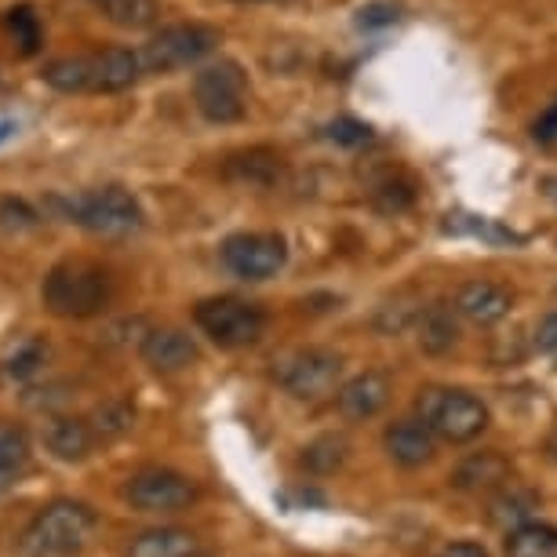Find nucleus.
<instances>
[{
    "label": "nucleus",
    "instance_id": "obj_1",
    "mask_svg": "<svg viewBox=\"0 0 557 557\" xmlns=\"http://www.w3.org/2000/svg\"><path fill=\"white\" fill-rule=\"evenodd\" d=\"M40 296H45V307L55 313V318L84 321V318H96V313L110 307L113 281L107 270L96 267V262L66 259L48 270Z\"/></svg>",
    "mask_w": 557,
    "mask_h": 557
},
{
    "label": "nucleus",
    "instance_id": "obj_2",
    "mask_svg": "<svg viewBox=\"0 0 557 557\" xmlns=\"http://www.w3.org/2000/svg\"><path fill=\"white\" fill-rule=\"evenodd\" d=\"M99 518L88 503L77 499H55L26 529V546L37 557H73L96 540Z\"/></svg>",
    "mask_w": 557,
    "mask_h": 557
},
{
    "label": "nucleus",
    "instance_id": "obj_3",
    "mask_svg": "<svg viewBox=\"0 0 557 557\" xmlns=\"http://www.w3.org/2000/svg\"><path fill=\"white\" fill-rule=\"evenodd\" d=\"M419 423L430 434L448 441V445H470L488 430V408L478 394L470 391H448V386H430L419 394Z\"/></svg>",
    "mask_w": 557,
    "mask_h": 557
},
{
    "label": "nucleus",
    "instance_id": "obj_4",
    "mask_svg": "<svg viewBox=\"0 0 557 557\" xmlns=\"http://www.w3.org/2000/svg\"><path fill=\"white\" fill-rule=\"evenodd\" d=\"M70 223H77L102 237H128L143 226L139 201L124 186H102V190L77 194L70 201H55Z\"/></svg>",
    "mask_w": 557,
    "mask_h": 557
},
{
    "label": "nucleus",
    "instance_id": "obj_5",
    "mask_svg": "<svg viewBox=\"0 0 557 557\" xmlns=\"http://www.w3.org/2000/svg\"><path fill=\"white\" fill-rule=\"evenodd\" d=\"M194 321H197V329L215 346H223V350L251 346L267 332V313H262V307H256V302H248V299H237V296L201 299L194 307Z\"/></svg>",
    "mask_w": 557,
    "mask_h": 557
},
{
    "label": "nucleus",
    "instance_id": "obj_6",
    "mask_svg": "<svg viewBox=\"0 0 557 557\" xmlns=\"http://www.w3.org/2000/svg\"><path fill=\"white\" fill-rule=\"evenodd\" d=\"M194 102L205 121L237 124L248 113V77L234 59H219L194 77Z\"/></svg>",
    "mask_w": 557,
    "mask_h": 557
},
{
    "label": "nucleus",
    "instance_id": "obj_7",
    "mask_svg": "<svg viewBox=\"0 0 557 557\" xmlns=\"http://www.w3.org/2000/svg\"><path fill=\"white\" fill-rule=\"evenodd\" d=\"M215 45H219V34L212 26H197V23L168 26L143 45L139 51L143 73H172L183 66H194V62H201Z\"/></svg>",
    "mask_w": 557,
    "mask_h": 557
},
{
    "label": "nucleus",
    "instance_id": "obj_8",
    "mask_svg": "<svg viewBox=\"0 0 557 557\" xmlns=\"http://www.w3.org/2000/svg\"><path fill=\"white\" fill-rule=\"evenodd\" d=\"M339 375H343V357L332 350H318V346L281 357L277 368H273V380L281 383V391H288L299 401H318V397L332 394Z\"/></svg>",
    "mask_w": 557,
    "mask_h": 557
},
{
    "label": "nucleus",
    "instance_id": "obj_9",
    "mask_svg": "<svg viewBox=\"0 0 557 557\" xmlns=\"http://www.w3.org/2000/svg\"><path fill=\"white\" fill-rule=\"evenodd\" d=\"M124 499L143 513H178L197 499V485H194V478L178 474V470L146 467L139 474L128 478Z\"/></svg>",
    "mask_w": 557,
    "mask_h": 557
},
{
    "label": "nucleus",
    "instance_id": "obj_10",
    "mask_svg": "<svg viewBox=\"0 0 557 557\" xmlns=\"http://www.w3.org/2000/svg\"><path fill=\"white\" fill-rule=\"evenodd\" d=\"M223 267L240 281H270L285 270L288 248L277 234H234L219 248Z\"/></svg>",
    "mask_w": 557,
    "mask_h": 557
},
{
    "label": "nucleus",
    "instance_id": "obj_11",
    "mask_svg": "<svg viewBox=\"0 0 557 557\" xmlns=\"http://www.w3.org/2000/svg\"><path fill=\"white\" fill-rule=\"evenodd\" d=\"M386 401H391V375L386 372L354 375L350 383L339 386V397H335L343 419H350V423H364V419L380 416L386 408Z\"/></svg>",
    "mask_w": 557,
    "mask_h": 557
},
{
    "label": "nucleus",
    "instance_id": "obj_12",
    "mask_svg": "<svg viewBox=\"0 0 557 557\" xmlns=\"http://www.w3.org/2000/svg\"><path fill=\"white\" fill-rule=\"evenodd\" d=\"M139 354L153 372L172 375V372H186L197 361V343L183 329H150L143 335Z\"/></svg>",
    "mask_w": 557,
    "mask_h": 557
},
{
    "label": "nucleus",
    "instance_id": "obj_13",
    "mask_svg": "<svg viewBox=\"0 0 557 557\" xmlns=\"http://www.w3.org/2000/svg\"><path fill=\"white\" fill-rule=\"evenodd\" d=\"M513 307V292L499 281H467L456 292V313L474 324H499Z\"/></svg>",
    "mask_w": 557,
    "mask_h": 557
},
{
    "label": "nucleus",
    "instance_id": "obj_14",
    "mask_svg": "<svg viewBox=\"0 0 557 557\" xmlns=\"http://www.w3.org/2000/svg\"><path fill=\"white\" fill-rule=\"evenodd\" d=\"M88 70H91V91H107V96L128 91L143 77L139 51L132 48H102L96 55H88Z\"/></svg>",
    "mask_w": 557,
    "mask_h": 557
},
{
    "label": "nucleus",
    "instance_id": "obj_15",
    "mask_svg": "<svg viewBox=\"0 0 557 557\" xmlns=\"http://www.w3.org/2000/svg\"><path fill=\"white\" fill-rule=\"evenodd\" d=\"M281 172H285V161H281V153L267 150V146H251V150L230 153L226 164H223V175L230 178V183L259 186V190H270V186H277Z\"/></svg>",
    "mask_w": 557,
    "mask_h": 557
},
{
    "label": "nucleus",
    "instance_id": "obj_16",
    "mask_svg": "<svg viewBox=\"0 0 557 557\" xmlns=\"http://www.w3.org/2000/svg\"><path fill=\"white\" fill-rule=\"evenodd\" d=\"M383 445H386V456L405 470L426 467V462L434 459V434H430L419 419H401V423L386 426Z\"/></svg>",
    "mask_w": 557,
    "mask_h": 557
},
{
    "label": "nucleus",
    "instance_id": "obj_17",
    "mask_svg": "<svg viewBox=\"0 0 557 557\" xmlns=\"http://www.w3.org/2000/svg\"><path fill=\"white\" fill-rule=\"evenodd\" d=\"M96 441H99L96 426L77 416H55L45 426V445L51 456L62 462H81L91 448H96Z\"/></svg>",
    "mask_w": 557,
    "mask_h": 557
},
{
    "label": "nucleus",
    "instance_id": "obj_18",
    "mask_svg": "<svg viewBox=\"0 0 557 557\" xmlns=\"http://www.w3.org/2000/svg\"><path fill=\"white\" fill-rule=\"evenodd\" d=\"M510 478V462L499 456V451H478V456L462 459L451 474V485L462 492H488L503 485Z\"/></svg>",
    "mask_w": 557,
    "mask_h": 557
},
{
    "label": "nucleus",
    "instance_id": "obj_19",
    "mask_svg": "<svg viewBox=\"0 0 557 557\" xmlns=\"http://www.w3.org/2000/svg\"><path fill=\"white\" fill-rule=\"evenodd\" d=\"M416 332H419V346L426 354H448L451 346L459 343V321H456V310L451 307H426L419 310L416 318Z\"/></svg>",
    "mask_w": 557,
    "mask_h": 557
},
{
    "label": "nucleus",
    "instance_id": "obj_20",
    "mask_svg": "<svg viewBox=\"0 0 557 557\" xmlns=\"http://www.w3.org/2000/svg\"><path fill=\"white\" fill-rule=\"evenodd\" d=\"M197 535L186 529H150L135 535L128 546V557H194Z\"/></svg>",
    "mask_w": 557,
    "mask_h": 557
},
{
    "label": "nucleus",
    "instance_id": "obj_21",
    "mask_svg": "<svg viewBox=\"0 0 557 557\" xmlns=\"http://www.w3.org/2000/svg\"><path fill=\"white\" fill-rule=\"evenodd\" d=\"M507 557H557V529L546 521H521L503 543Z\"/></svg>",
    "mask_w": 557,
    "mask_h": 557
},
{
    "label": "nucleus",
    "instance_id": "obj_22",
    "mask_svg": "<svg viewBox=\"0 0 557 557\" xmlns=\"http://www.w3.org/2000/svg\"><path fill=\"white\" fill-rule=\"evenodd\" d=\"M45 81L55 91H66V96H84L91 91V70H88V55H62L51 59L45 66Z\"/></svg>",
    "mask_w": 557,
    "mask_h": 557
},
{
    "label": "nucleus",
    "instance_id": "obj_23",
    "mask_svg": "<svg viewBox=\"0 0 557 557\" xmlns=\"http://www.w3.org/2000/svg\"><path fill=\"white\" fill-rule=\"evenodd\" d=\"M4 29L12 37V45L23 51V55H37L40 45H45V29H40V18L29 4H18L4 15Z\"/></svg>",
    "mask_w": 557,
    "mask_h": 557
},
{
    "label": "nucleus",
    "instance_id": "obj_24",
    "mask_svg": "<svg viewBox=\"0 0 557 557\" xmlns=\"http://www.w3.org/2000/svg\"><path fill=\"white\" fill-rule=\"evenodd\" d=\"M102 12H107L110 23H117L124 29H146L161 18V4L157 0H113Z\"/></svg>",
    "mask_w": 557,
    "mask_h": 557
},
{
    "label": "nucleus",
    "instance_id": "obj_25",
    "mask_svg": "<svg viewBox=\"0 0 557 557\" xmlns=\"http://www.w3.org/2000/svg\"><path fill=\"white\" fill-rule=\"evenodd\" d=\"M346 451H350V445H346V437H318L313 445L302 451V467L313 470V474H332V470H339L346 462Z\"/></svg>",
    "mask_w": 557,
    "mask_h": 557
},
{
    "label": "nucleus",
    "instance_id": "obj_26",
    "mask_svg": "<svg viewBox=\"0 0 557 557\" xmlns=\"http://www.w3.org/2000/svg\"><path fill=\"white\" fill-rule=\"evenodd\" d=\"M29 459V437L23 426L0 423V474H15L26 467Z\"/></svg>",
    "mask_w": 557,
    "mask_h": 557
},
{
    "label": "nucleus",
    "instance_id": "obj_27",
    "mask_svg": "<svg viewBox=\"0 0 557 557\" xmlns=\"http://www.w3.org/2000/svg\"><path fill=\"white\" fill-rule=\"evenodd\" d=\"M540 507V499L532 496V492H524V488H507V492H499L496 499H492V518H496L499 524L503 521H510V524H521V521H529V513Z\"/></svg>",
    "mask_w": 557,
    "mask_h": 557
},
{
    "label": "nucleus",
    "instance_id": "obj_28",
    "mask_svg": "<svg viewBox=\"0 0 557 557\" xmlns=\"http://www.w3.org/2000/svg\"><path fill=\"white\" fill-rule=\"evenodd\" d=\"M45 357H48V346L40 339H26L23 346H15V354L8 357L4 372L12 375V380H34V375L45 368Z\"/></svg>",
    "mask_w": 557,
    "mask_h": 557
},
{
    "label": "nucleus",
    "instance_id": "obj_29",
    "mask_svg": "<svg viewBox=\"0 0 557 557\" xmlns=\"http://www.w3.org/2000/svg\"><path fill=\"white\" fill-rule=\"evenodd\" d=\"M372 201L380 212H405V208H412L416 201V190L412 183H405V178H386L372 190Z\"/></svg>",
    "mask_w": 557,
    "mask_h": 557
},
{
    "label": "nucleus",
    "instance_id": "obj_30",
    "mask_svg": "<svg viewBox=\"0 0 557 557\" xmlns=\"http://www.w3.org/2000/svg\"><path fill=\"white\" fill-rule=\"evenodd\" d=\"M99 423H91L96 426V434L99 437H117V434H124V430L132 426V419H135V412L128 405H121V401H113V405H107V408H99Z\"/></svg>",
    "mask_w": 557,
    "mask_h": 557
},
{
    "label": "nucleus",
    "instance_id": "obj_31",
    "mask_svg": "<svg viewBox=\"0 0 557 557\" xmlns=\"http://www.w3.org/2000/svg\"><path fill=\"white\" fill-rule=\"evenodd\" d=\"M329 139L339 143V146H364L372 143V128L364 121H354V117H339L329 124Z\"/></svg>",
    "mask_w": 557,
    "mask_h": 557
},
{
    "label": "nucleus",
    "instance_id": "obj_32",
    "mask_svg": "<svg viewBox=\"0 0 557 557\" xmlns=\"http://www.w3.org/2000/svg\"><path fill=\"white\" fill-rule=\"evenodd\" d=\"M397 18H401L397 4H386V0H380V4H368V8L357 12V26H361V29H386V26H394Z\"/></svg>",
    "mask_w": 557,
    "mask_h": 557
},
{
    "label": "nucleus",
    "instance_id": "obj_33",
    "mask_svg": "<svg viewBox=\"0 0 557 557\" xmlns=\"http://www.w3.org/2000/svg\"><path fill=\"white\" fill-rule=\"evenodd\" d=\"M0 223L4 226H37V212L26 201L4 197V201H0Z\"/></svg>",
    "mask_w": 557,
    "mask_h": 557
},
{
    "label": "nucleus",
    "instance_id": "obj_34",
    "mask_svg": "<svg viewBox=\"0 0 557 557\" xmlns=\"http://www.w3.org/2000/svg\"><path fill=\"white\" fill-rule=\"evenodd\" d=\"M535 350L557 357V310L546 313V318L535 324Z\"/></svg>",
    "mask_w": 557,
    "mask_h": 557
},
{
    "label": "nucleus",
    "instance_id": "obj_35",
    "mask_svg": "<svg viewBox=\"0 0 557 557\" xmlns=\"http://www.w3.org/2000/svg\"><path fill=\"white\" fill-rule=\"evenodd\" d=\"M434 557H492V554L478 540H451V543L441 546Z\"/></svg>",
    "mask_w": 557,
    "mask_h": 557
},
{
    "label": "nucleus",
    "instance_id": "obj_36",
    "mask_svg": "<svg viewBox=\"0 0 557 557\" xmlns=\"http://www.w3.org/2000/svg\"><path fill=\"white\" fill-rule=\"evenodd\" d=\"M532 135H535V139H540V143H554V139H557V102H554L550 110L543 113L540 121H535Z\"/></svg>",
    "mask_w": 557,
    "mask_h": 557
},
{
    "label": "nucleus",
    "instance_id": "obj_37",
    "mask_svg": "<svg viewBox=\"0 0 557 557\" xmlns=\"http://www.w3.org/2000/svg\"><path fill=\"white\" fill-rule=\"evenodd\" d=\"M15 135V121H8V117H0V143H8Z\"/></svg>",
    "mask_w": 557,
    "mask_h": 557
},
{
    "label": "nucleus",
    "instance_id": "obj_38",
    "mask_svg": "<svg viewBox=\"0 0 557 557\" xmlns=\"http://www.w3.org/2000/svg\"><path fill=\"white\" fill-rule=\"evenodd\" d=\"M546 451H550V459L557 462V426L550 430V437H546Z\"/></svg>",
    "mask_w": 557,
    "mask_h": 557
},
{
    "label": "nucleus",
    "instance_id": "obj_39",
    "mask_svg": "<svg viewBox=\"0 0 557 557\" xmlns=\"http://www.w3.org/2000/svg\"><path fill=\"white\" fill-rule=\"evenodd\" d=\"M12 481H15V474H0V496H4V492L12 488Z\"/></svg>",
    "mask_w": 557,
    "mask_h": 557
},
{
    "label": "nucleus",
    "instance_id": "obj_40",
    "mask_svg": "<svg viewBox=\"0 0 557 557\" xmlns=\"http://www.w3.org/2000/svg\"><path fill=\"white\" fill-rule=\"evenodd\" d=\"M546 186H550V194L557 197V178H550V183H546Z\"/></svg>",
    "mask_w": 557,
    "mask_h": 557
},
{
    "label": "nucleus",
    "instance_id": "obj_41",
    "mask_svg": "<svg viewBox=\"0 0 557 557\" xmlns=\"http://www.w3.org/2000/svg\"><path fill=\"white\" fill-rule=\"evenodd\" d=\"M91 4H99V8H107V4H113V0H91Z\"/></svg>",
    "mask_w": 557,
    "mask_h": 557
},
{
    "label": "nucleus",
    "instance_id": "obj_42",
    "mask_svg": "<svg viewBox=\"0 0 557 557\" xmlns=\"http://www.w3.org/2000/svg\"><path fill=\"white\" fill-rule=\"evenodd\" d=\"M237 4H256V0H237Z\"/></svg>",
    "mask_w": 557,
    "mask_h": 557
}]
</instances>
